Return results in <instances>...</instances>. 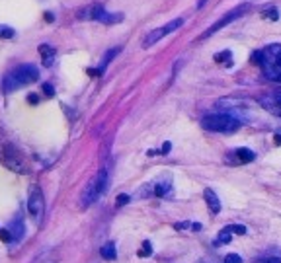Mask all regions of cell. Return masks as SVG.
<instances>
[{"label":"cell","mask_w":281,"mask_h":263,"mask_svg":"<svg viewBox=\"0 0 281 263\" xmlns=\"http://www.w3.org/2000/svg\"><path fill=\"white\" fill-rule=\"evenodd\" d=\"M182 24H184V18H176V20L168 22L166 26H162V28H158V29L151 31V33L145 37V41H143V47H145V49H147V47H153V45H155V43H158L162 37H166L168 33L176 31V29H178Z\"/></svg>","instance_id":"52a82bcc"},{"label":"cell","mask_w":281,"mask_h":263,"mask_svg":"<svg viewBox=\"0 0 281 263\" xmlns=\"http://www.w3.org/2000/svg\"><path fill=\"white\" fill-rule=\"evenodd\" d=\"M28 212H30L31 220L39 226L41 218L45 214V197H43V191H41L39 185H31L30 187V193H28Z\"/></svg>","instance_id":"5b68a950"},{"label":"cell","mask_w":281,"mask_h":263,"mask_svg":"<svg viewBox=\"0 0 281 263\" xmlns=\"http://www.w3.org/2000/svg\"><path fill=\"white\" fill-rule=\"evenodd\" d=\"M100 256H102L104 260H108V262H113V260L117 258V252H115V244H113V242L106 244V246L100 250Z\"/></svg>","instance_id":"5bb4252c"},{"label":"cell","mask_w":281,"mask_h":263,"mask_svg":"<svg viewBox=\"0 0 281 263\" xmlns=\"http://www.w3.org/2000/svg\"><path fill=\"white\" fill-rule=\"evenodd\" d=\"M43 92H45L47 98H53V96H55V88H53L51 84H43Z\"/></svg>","instance_id":"cb8c5ba5"},{"label":"cell","mask_w":281,"mask_h":263,"mask_svg":"<svg viewBox=\"0 0 281 263\" xmlns=\"http://www.w3.org/2000/svg\"><path fill=\"white\" fill-rule=\"evenodd\" d=\"M228 228L232 230V234H240V236H242V234H246V228H244V226H240V224H232V226H228Z\"/></svg>","instance_id":"603a6c76"},{"label":"cell","mask_w":281,"mask_h":263,"mask_svg":"<svg viewBox=\"0 0 281 263\" xmlns=\"http://www.w3.org/2000/svg\"><path fill=\"white\" fill-rule=\"evenodd\" d=\"M254 263H281L278 258H266V260H258V262H254Z\"/></svg>","instance_id":"d4e9b609"},{"label":"cell","mask_w":281,"mask_h":263,"mask_svg":"<svg viewBox=\"0 0 281 263\" xmlns=\"http://www.w3.org/2000/svg\"><path fill=\"white\" fill-rule=\"evenodd\" d=\"M230 51H223V53H217L215 55V60L217 62H223V64H230Z\"/></svg>","instance_id":"ac0fdd59"},{"label":"cell","mask_w":281,"mask_h":263,"mask_svg":"<svg viewBox=\"0 0 281 263\" xmlns=\"http://www.w3.org/2000/svg\"><path fill=\"white\" fill-rule=\"evenodd\" d=\"M276 145H281V137H280V135H276Z\"/></svg>","instance_id":"f1b7e54d"},{"label":"cell","mask_w":281,"mask_h":263,"mask_svg":"<svg viewBox=\"0 0 281 263\" xmlns=\"http://www.w3.org/2000/svg\"><path fill=\"white\" fill-rule=\"evenodd\" d=\"M254 64H260L266 78L272 82H281V45L274 43L264 47L262 51H256L252 55Z\"/></svg>","instance_id":"6da1fadb"},{"label":"cell","mask_w":281,"mask_h":263,"mask_svg":"<svg viewBox=\"0 0 281 263\" xmlns=\"http://www.w3.org/2000/svg\"><path fill=\"white\" fill-rule=\"evenodd\" d=\"M264 18H268V20H278L280 18V12H278V8H270V10H264Z\"/></svg>","instance_id":"ffe728a7"},{"label":"cell","mask_w":281,"mask_h":263,"mask_svg":"<svg viewBox=\"0 0 281 263\" xmlns=\"http://www.w3.org/2000/svg\"><path fill=\"white\" fill-rule=\"evenodd\" d=\"M43 18H45V22H53V20H55V16H53L51 12H45V14H43Z\"/></svg>","instance_id":"484cf974"},{"label":"cell","mask_w":281,"mask_h":263,"mask_svg":"<svg viewBox=\"0 0 281 263\" xmlns=\"http://www.w3.org/2000/svg\"><path fill=\"white\" fill-rule=\"evenodd\" d=\"M39 53H41V57H43V64H45V66H51L53 60H55V49L49 47V45H41V47H39Z\"/></svg>","instance_id":"4fadbf2b"},{"label":"cell","mask_w":281,"mask_h":263,"mask_svg":"<svg viewBox=\"0 0 281 263\" xmlns=\"http://www.w3.org/2000/svg\"><path fill=\"white\" fill-rule=\"evenodd\" d=\"M129 199H131L129 195H123V193H121V195H117L115 205H117V207H123V205H127V203H129Z\"/></svg>","instance_id":"44dd1931"},{"label":"cell","mask_w":281,"mask_h":263,"mask_svg":"<svg viewBox=\"0 0 281 263\" xmlns=\"http://www.w3.org/2000/svg\"><path fill=\"white\" fill-rule=\"evenodd\" d=\"M151 254H153V244H151L149 240H145V242H143V248L139 250V256H141V258H149Z\"/></svg>","instance_id":"2e32d148"},{"label":"cell","mask_w":281,"mask_h":263,"mask_svg":"<svg viewBox=\"0 0 281 263\" xmlns=\"http://www.w3.org/2000/svg\"><path fill=\"white\" fill-rule=\"evenodd\" d=\"M28 102H30V104H37L39 98H37V96H28Z\"/></svg>","instance_id":"4316f807"},{"label":"cell","mask_w":281,"mask_h":263,"mask_svg":"<svg viewBox=\"0 0 281 263\" xmlns=\"http://www.w3.org/2000/svg\"><path fill=\"white\" fill-rule=\"evenodd\" d=\"M201 127L205 131H211V133H234L240 129V119L226 113V111L209 113L201 119Z\"/></svg>","instance_id":"7a4b0ae2"},{"label":"cell","mask_w":281,"mask_h":263,"mask_svg":"<svg viewBox=\"0 0 281 263\" xmlns=\"http://www.w3.org/2000/svg\"><path fill=\"white\" fill-rule=\"evenodd\" d=\"M37 78H39V70H37L35 64H22L4 78V92L10 94V92H14L22 86H28V84L35 82Z\"/></svg>","instance_id":"3957f363"},{"label":"cell","mask_w":281,"mask_h":263,"mask_svg":"<svg viewBox=\"0 0 281 263\" xmlns=\"http://www.w3.org/2000/svg\"><path fill=\"white\" fill-rule=\"evenodd\" d=\"M223 263H242V258L238 254H228Z\"/></svg>","instance_id":"7402d4cb"},{"label":"cell","mask_w":281,"mask_h":263,"mask_svg":"<svg viewBox=\"0 0 281 263\" xmlns=\"http://www.w3.org/2000/svg\"><path fill=\"white\" fill-rule=\"evenodd\" d=\"M248 8H250L248 4H240V6H236L234 10L226 12V14H225V16H223V18H221V20H217V22H215V24H213V26H211V28H209V29H207V31H205V33H203L201 37H199V41H203V39H207V37L215 35V33L219 31V29H223V28H226V26H228L230 22L238 20V18H240V16H242V14H244V12L248 10Z\"/></svg>","instance_id":"8992f818"},{"label":"cell","mask_w":281,"mask_h":263,"mask_svg":"<svg viewBox=\"0 0 281 263\" xmlns=\"http://www.w3.org/2000/svg\"><path fill=\"white\" fill-rule=\"evenodd\" d=\"M228 164H234V166H240V164H248V162H254L256 154L250 150V148H236L234 152H228Z\"/></svg>","instance_id":"9c48e42d"},{"label":"cell","mask_w":281,"mask_h":263,"mask_svg":"<svg viewBox=\"0 0 281 263\" xmlns=\"http://www.w3.org/2000/svg\"><path fill=\"white\" fill-rule=\"evenodd\" d=\"M108 183H110V174H108L106 168H102V170L88 181V185H86L84 191H82V197H80L82 209H86V207H90L92 203H96V201L100 199V195L106 191Z\"/></svg>","instance_id":"277c9868"},{"label":"cell","mask_w":281,"mask_h":263,"mask_svg":"<svg viewBox=\"0 0 281 263\" xmlns=\"http://www.w3.org/2000/svg\"><path fill=\"white\" fill-rule=\"evenodd\" d=\"M0 240H2L4 244H10V242H14V238H12V232H10L8 228H2V230H0Z\"/></svg>","instance_id":"d6986e66"},{"label":"cell","mask_w":281,"mask_h":263,"mask_svg":"<svg viewBox=\"0 0 281 263\" xmlns=\"http://www.w3.org/2000/svg\"><path fill=\"white\" fill-rule=\"evenodd\" d=\"M203 197H205V203L211 210V214H219L221 212V201L217 197V193L211 189V187H205L203 189Z\"/></svg>","instance_id":"30bf717a"},{"label":"cell","mask_w":281,"mask_h":263,"mask_svg":"<svg viewBox=\"0 0 281 263\" xmlns=\"http://www.w3.org/2000/svg\"><path fill=\"white\" fill-rule=\"evenodd\" d=\"M14 35H16V31L10 26H0V37L2 39H12Z\"/></svg>","instance_id":"e0dca14e"},{"label":"cell","mask_w":281,"mask_h":263,"mask_svg":"<svg viewBox=\"0 0 281 263\" xmlns=\"http://www.w3.org/2000/svg\"><path fill=\"white\" fill-rule=\"evenodd\" d=\"M258 104L262 105L266 111H270L272 115L281 117V90H272V92L260 96Z\"/></svg>","instance_id":"ba28073f"},{"label":"cell","mask_w":281,"mask_h":263,"mask_svg":"<svg viewBox=\"0 0 281 263\" xmlns=\"http://www.w3.org/2000/svg\"><path fill=\"white\" fill-rule=\"evenodd\" d=\"M232 240V230L226 226V228H223L221 232H219V238L215 240V246H223V244H228Z\"/></svg>","instance_id":"9a60e30c"},{"label":"cell","mask_w":281,"mask_h":263,"mask_svg":"<svg viewBox=\"0 0 281 263\" xmlns=\"http://www.w3.org/2000/svg\"><path fill=\"white\" fill-rule=\"evenodd\" d=\"M168 191H172V181H170V177H162V179H158L156 183H155V187H153V193L156 195V197H164Z\"/></svg>","instance_id":"8fae6325"},{"label":"cell","mask_w":281,"mask_h":263,"mask_svg":"<svg viewBox=\"0 0 281 263\" xmlns=\"http://www.w3.org/2000/svg\"><path fill=\"white\" fill-rule=\"evenodd\" d=\"M170 150V143H166V145H164V146H162V150H160V152H162V154H166V152H168Z\"/></svg>","instance_id":"83f0119b"},{"label":"cell","mask_w":281,"mask_h":263,"mask_svg":"<svg viewBox=\"0 0 281 263\" xmlns=\"http://www.w3.org/2000/svg\"><path fill=\"white\" fill-rule=\"evenodd\" d=\"M10 232H12V238L16 240V242H20L22 238H24V234H26V226H24V220L18 216L12 224H10V228H8Z\"/></svg>","instance_id":"7c38bea8"}]
</instances>
